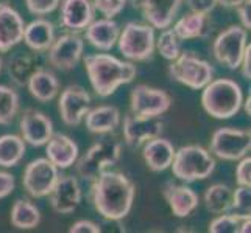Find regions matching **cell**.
<instances>
[{
	"mask_svg": "<svg viewBox=\"0 0 251 233\" xmlns=\"http://www.w3.org/2000/svg\"><path fill=\"white\" fill-rule=\"evenodd\" d=\"M136 185L120 171L106 169L92 180L91 199L94 209L106 221L119 222L133 209Z\"/></svg>",
	"mask_w": 251,
	"mask_h": 233,
	"instance_id": "cell-1",
	"label": "cell"
},
{
	"mask_svg": "<svg viewBox=\"0 0 251 233\" xmlns=\"http://www.w3.org/2000/svg\"><path fill=\"white\" fill-rule=\"evenodd\" d=\"M84 67L94 92L101 98L111 97L120 85L129 84L136 78V65L120 61L108 53H92L84 58Z\"/></svg>",
	"mask_w": 251,
	"mask_h": 233,
	"instance_id": "cell-2",
	"label": "cell"
},
{
	"mask_svg": "<svg viewBox=\"0 0 251 233\" xmlns=\"http://www.w3.org/2000/svg\"><path fill=\"white\" fill-rule=\"evenodd\" d=\"M201 105L207 115L217 120H228L234 117L244 103V93L240 85L229 78L211 80L201 89Z\"/></svg>",
	"mask_w": 251,
	"mask_h": 233,
	"instance_id": "cell-3",
	"label": "cell"
},
{
	"mask_svg": "<svg viewBox=\"0 0 251 233\" xmlns=\"http://www.w3.org/2000/svg\"><path fill=\"white\" fill-rule=\"evenodd\" d=\"M172 172L181 182H197L209 177L215 169L214 155L198 145H187L175 151Z\"/></svg>",
	"mask_w": 251,
	"mask_h": 233,
	"instance_id": "cell-4",
	"label": "cell"
},
{
	"mask_svg": "<svg viewBox=\"0 0 251 233\" xmlns=\"http://www.w3.org/2000/svg\"><path fill=\"white\" fill-rule=\"evenodd\" d=\"M122 146L114 139H103L95 142L91 148L76 159V174L84 180L97 179L103 171L112 168L120 160Z\"/></svg>",
	"mask_w": 251,
	"mask_h": 233,
	"instance_id": "cell-5",
	"label": "cell"
},
{
	"mask_svg": "<svg viewBox=\"0 0 251 233\" xmlns=\"http://www.w3.org/2000/svg\"><path fill=\"white\" fill-rule=\"evenodd\" d=\"M169 73L175 81L194 90H201L214 80L212 65L197 56L194 51H181L178 58L170 61Z\"/></svg>",
	"mask_w": 251,
	"mask_h": 233,
	"instance_id": "cell-6",
	"label": "cell"
},
{
	"mask_svg": "<svg viewBox=\"0 0 251 233\" xmlns=\"http://www.w3.org/2000/svg\"><path fill=\"white\" fill-rule=\"evenodd\" d=\"M154 28L149 23L128 22L120 31L117 45L120 53L133 63L150 59L154 51Z\"/></svg>",
	"mask_w": 251,
	"mask_h": 233,
	"instance_id": "cell-7",
	"label": "cell"
},
{
	"mask_svg": "<svg viewBox=\"0 0 251 233\" xmlns=\"http://www.w3.org/2000/svg\"><path fill=\"white\" fill-rule=\"evenodd\" d=\"M247 39L248 30H245L242 25H231L215 38L212 44L214 58L229 70H236L240 65L242 56L248 45Z\"/></svg>",
	"mask_w": 251,
	"mask_h": 233,
	"instance_id": "cell-8",
	"label": "cell"
},
{
	"mask_svg": "<svg viewBox=\"0 0 251 233\" xmlns=\"http://www.w3.org/2000/svg\"><path fill=\"white\" fill-rule=\"evenodd\" d=\"M251 134L245 129L220 127L211 137V152L222 160L236 162L248 155Z\"/></svg>",
	"mask_w": 251,
	"mask_h": 233,
	"instance_id": "cell-9",
	"label": "cell"
},
{
	"mask_svg": "<svg viewBox=\"0 0 251 233\" xmlns=\"http://www.w3.org/2000/svg\"><path fill=\"white\" fill-rule=\"evenodd\" d=\"M59 177L58 168L47 157L31 160L24 169L22 185L31 197H46Z\"/></svg>",
	"mask_w": 251,
	"mask_h": 233,
	"instance_id": "cell-10",
	"label": "cell"
},
{
	"mask_svg": "<svg viewBox=\"0 0 251 233\" xmlns=\"http://www.w3.org/2000/svg\"><path fill=\"white\" fill-rule=\"evenodd\" d=\"M49 51V64L56 70L69 72L80 63L84 51V39L78 33H64L59 38H55Z\"/></svg>",
	"mask_w": 251,
	"mask_h": 233,
	"instance_id": "cell-11",
	"label": "cell"
},
{
	"mask_svg": "<svg viewBox=\"0 0 251 233\" xmlns=\"http://www.w3.org/2000/svg\"><path fill=\"white\" fill-rule=\"evenodd\" d=\"M129 106H131V114L134 115L161 117L170 109L172 98L162 89L150 87L147 84H137L131 90Z\"/></svg>",
	"mask_w": 251,
	"mask_h": 233,
	"instance_id": "cell-12",
	"label": "cell"
},
{
	"mask_svg": "<svg viewBox=\"0 0 251 233\" xmlns=\"http://www.w3.org/2000/svg\"><path fill=\"white\" fill-rule=\"evenodd\" d=\"M91 103L92 98L84 87L76 84L67 85L58 101V110L63 123L67 126H78L91 109Z\"/></svg>",
	"mask_w": 251,
	"mask_h": 233,
	"instance_id": "cell-13",
	"label": "cell"
},
{
	"mask_svg": "<svg viewBox=\"0 0 251 233\" xmlns=\"http://www.w3.org/2000/svg\"><path fill=\"white\" fill-rule=\"evenodd\" d=\"M124 139L131 148L141 146L154 137H159L164 129V122L161 117H141L129 114L124 118Z\"/></svg>",
	"mask_w": 251,
	"mask_h": 233,
	"instance_id": "cell-14",
	"label": "cell"
},
{
	"mask_svg": "<svg viewBox=\"0 0 251 233\" xmlns=\"http://www.w3.org/2000/svg\"><path fill=\"white\" fill-rule=\"evenodd\" d=\"M21 137L25 143L31 146H44L53 135V123L44 114L36 109H27L21 117Z\"/></svg>",
	"mask_w": 251,
	"mask_h": 233,
	"instance_id": "cell-15",
	"label": "cell"
},
{
	"mask_svg": "<svg viewBox=\"0 0 251 233\" xmlns=\"http://www.w3.org/2000/svg\"><path fill=\"white\" fill-rule=\"evenodd\" d=\"M51 209L59 214H71L81 202V187L78 179L74 176L58 177L56 184L50 191Z\"/></svg>",
	"mask_w": 251,
	"mask_h": 233,
	"instance_id": "cell-16",
	"label": "cell"
},
{
	"mask_svg": "<svg viewBox=\"0 0 251 233\" xmlns=\"http://www.w3.org/2000/svg\"><path fill=\"white\" fill-rule=\"evenodd\" d=\"M92 0H61L59 2V23L71 33L84 31L94 21Z\"/></svg>",
	"mask_w": 251,
	"mask_h": 233,
	"instance_id": "cell-17",
	"label": "cell"
},
{
	"mask_svg": "<svg viewBox=\"0 0 251 233\" xmlns=\"http://www.w3.org/2000/svg\"><path fill=\"white\" fill-rule=\"evenodd\" d=\"M25 22L8 2H0V53H6L24 39Z\"/></svg>",
	"mask_w": 251,
	"mask_h": 233,
	"instance_id": "cell-18",
	"label": "cell"
},
{
	"mask_svg": "<svg viewBox=\"0 0 251 233\" xmlns=\"http://www.w3.org/2000/svg\"><path fill=\"white\" fill-rule=\"evenodd\" d=\"M42 67L38 51H17L6 61V73L16 85L27 87L30 78Z\"/></svg>",
	"mask_w": 251,
	"mask_h": 233,
	"instance_id": "cell-19",
	"label": "cell"
},
{
	"mask_svg": "<svg viewBox=\"0 0 251 233\" xmlns=\"http://www.w3.org/2000/svg\"><path fill=\"white\" fill-rule=\"evenodd\" d=\"M47 159L59 169L75 165L78 159V145L66 134H53L46 143Z\"/></svg>",
	"mask_w": 251,
	"mask_h": 233,
	"instance_id": "cell-20",
	"label": "cell"
},
{
	"mask_svg": "<svg viewBox=\"0 0 251 233\" xmlns=\"http://www.w3.org/2000/svg\"><path fill=\"white\" fill-rule=\"evenodd\" d=\"M183 0H144L142 14L153 28H169L175 21Z\"/></svg>",
	"mask_w": 251,
	"mask_h": 233,
	"instance_id": "cell-21",
	"label": "cell"
},
{
	"mask_svg": "<svg viewBox=\"0 0 251 233\" xmlns=\"http://www.w3.org/2000/svg\"><path fill=\"white\" fill-rule=\"evenodd\" d=\"M142 149V157L149 169L154 172H161L170 168L173 157H175V146L167 139L162 137H154V139L145 142Z\"/></svg>",
	"mask_w": 251,
	"mask_h": 233,
	"instance_id": "cell-22",
	"label": "cell"
},
{
	"mask_svg": "<svg viewBox=\"0 0 251 233\" xmlns=\"http://www.w3.org/2000/svg\"><path fill=\"white\" fill-rule=\"evenodd\" d=\"M84 33H86V41H88L92 47L101 51H109L117 44L120 27L116 21L103 17V19H99V21H92L88 27H86Z\"/></svg>",
	"mask_w": 251,
	"mask_h": 233,
	"instance_id": "cell-23",
	"label": "cell"
},
{
	"mask_svg": "<svg viewBox=\"0 0 251 233\" xmlns=\"http://www.w3.org/2000/svg\"><path fill=\"white\" fill-rule=\"evenodd\" d=\"M164 197L172 213L178 218H187L198 207V194L187 185L167 184L164 188Z\"/></svg>",
	"mask_w": 251,
	"mask_h": 233,
	"instance_id": "cell-24",
	"label": "cell"
},
{
	"mask_svg": "<svg viewBox=\"0 0 251 233\" xmlns=\"http://www.w3.org/2000/svg\"><path fill=\"white\" fill-rule=\"evenodd\" d=\"M22 41L33 51H38V53L47 51L55 41L53 23L44 19V17H38V19H34L28 25H25Z\"/></svg>",
	"mask_w": 251,
	"mask_h": 233,
	"instance_id": "cell-25",
	"label": "cell"
},
{
	"mask_svg": "<svg viewBox=\"0 0 251 233\" xmlns=\"http://www.w3.org/2000/svg\"><path fill=\"white\" fill-rule=\"evenodd\" d=\"M86 127L92 134L105 135L114 131L120 125V110L116 106L103 105L94 109H89L84 115Z\"/></svg>",
	"mask_w": 251,
	"mask_h": 233,
	"instance_id": "cell-26",
	"label": "cell"
},
{
	"mask_svg": "<svg viewBox=\"0 0 251 233\" xmlns=\"http://www.w3.org/2000/svg\"><path fill=\"white\" fill-rule=\"evenodd\" d=\"M27 87L34 100H38L39 103H49L55 100V97L58 95L59 81L53 72L42 67L41 70H38L30 78Z\"/></svg>",
	"mask_w": 251,
	"mask_h": 233,
	"instance_id": "cell-27",
	"label": "cell"
},
{
	"mask_svg": "<svg viewBox=\"0 0 251 233\" xmlns=\"http://www.w3.org/2000/svg\"><path fill=\"white\" fill-rule=\"evenodd\" d=\"M172 30L181 41L203 38L209 30V14L190 11L189 14H184L181 19H178Z\"/></svg>",
	"mask_w": 251,
	"mask_h": 233,
	"instance_id": "cell-28",
	"label": "cell"
},
{
	"mask_svg": "<svg viewBox=\"0 0 251 233\" xmlns=\"http://www.w3.org/2000/svg\"><path fill=\"white\" fill-rule=\"evenodd\" d=\"M10 219L16 229L31 230L39 226L41 212L30 199H17L11 207Z\"/></svg>",
	"mask_w": 251,
	"mask_h": 233,
	"instance_id": "cell-29",
	"label": "cell"
},
{
	"mask_svg": "<svg viewBox=\"0 0 251 233\" xmlns=\"http://www.w3.org/2000/svg\"><path fill=\"white\" fill-rule=\"evenodd\" d=\"M25 151H27V143L24 142L21 135L16 134H5L0 135V167L11 168L19 163Z\"/></svg>",
	"mask_w": 251,
	"mask_h": 233,
	"instance_id": "cell-30",
	"label": "cell"
},
{
	"mask_svg": "<svg viewBox=\"0 0 251 233\" xmlns=\"http://www.w3.org/2000/svg\"><path fill=\"white\" fill-rule=\"evenodd\" d=\"M251 227V214H237V213H223L217 214L209 224L211 233H250Z\"/></svg>",
	"mask_w": 251,
	"mask_h": 233,
	"instance_id": "cell-31",
	"label": "cell"
},
{
	"mask_svg": "<svg viewBox=\"0 0 251 233\" xmlns=\"http://www.w3.org/2000/svg\"><path fill=\"white\" fill-rule=\"evenodd\" d=\"M232 190L225 184H214L206 190L204 205L206 210L212 214H223L231 212Z\"/></svg>",
	"mask_w": 251,
	"mask_h": 233,
	"instance_id": "cell-32",
	"label": "cell"
},
{
	"mask_svg": "<svg viewBox=\"0 0 251 233\" xmlns=\"http://www.w3.org/2000/svg\"><path fill=\"white\" fill-rule=\"evenodd\" d=\"M19 93L13 87L0 84V125H10L19 112Z\"/></svg>",
	"mask_w": 251,
	"mask_h": 233,
	"instance_id": "cell-33",
	"label": "cell"
},
{
	"mask_svg": "<svg viewBox=\"0 0 251 233\" xmlns=\"http://www.w3.org/2000/svg\"><path fill=\"white\" fill-rule=\"evenodd\" d=\"M154 47L158 48L159 55L167 59V61H173L175 58H178V55L181 53V39L175 34L170 27L161 30L159 38L154 41Z\"/></svg>",
	"mask_w": 251,
	"mask_h": 233,
	"instance_id": "cell-34",
	"label": "cell"
},
{
	"mask_svg": "<svg viewBox=\"0 0 251 233\" xmlns=\"http://www.w3.org/2000/svg\"><path fill=\"white\" fill-rule=\"evenodd\" d=\"M231 212L237 214H251V190L250 187H240L232 190V204H231Z\"/></svg>",
	"mask_w": 251,
	"mask_h": 233,
	"instance_id": "cell-35",
	"label": "cell"
},
{
	"mask_svg": "<svg viewBox=\"0 0 251 233\" xmlns=\"http://www.w3.org/2000/svg\"><path fill=\"white\" fill-rule=\"evenodd\" d=\"M126 3V0H92L94 10L99 11L101 16L108 17V19L119 16L125 10Z\"/></svg>",
	"mask_w": 251,
	"mask_h": 233,
	"instance_id": "cell-36",
	"label": "cell"
},
{
	"mask_svg": "<svg viewBox=\"0 0 251 233\" xmlns=\"http://www.w3.org/2000/svg\"><path fill=\"white\" fill-rule=\"evenodd\" d=\"M61 0H25L28 11L34 16H47L59 6Z\"/></svg>",
	"mask_w": 251,
	"mask_h": 233,
	"instance_id": "cell-37",
	"label": "cell"
},
{
	"mask_svg": "<svg viewBox=\"0 0 251 233\" xmlns=\"http://www.w3.org/2000/svg\"><path fill=\"white\" fill-rule=\"evenodd\" d=\"M236 180L240 187H251V157L245 155L239 160L236 168Z\"/></svg>",
	"mask_w": 251,
	"mask_h": 233,
	"instance_id": "cell-38",
	"label": "cell"
},
{
	"mask_svg": "<svg viewBox=\"0 0 251 233\" xmlns=\"http://www.w3.org/2000/svg\"><path fill=\"white\" fill-rule=\"evenodd\" d=\"M186 3L192 13L211 14L219 5V0H186Z\"/></svg>",
	"mask_w": 251,
	"mask_h": 233,
	"instance_id": "cell-39",
	"label": "cell"
},
{
	"mask_svg": "<svg viewBox=\"0 0 251 233\" xmlns=\"http://www.w3.org/2000/svg\"><path fill=\"white\" fill-rule=\"evenodd\" d=\"M69 232L71 233H100L101 229L97 222L89 221V219H80L72 224Z\"/></svg>",
	"mask_w": 251,
	"mask_h": 233,
	"instance_id": "cell-40",
	"label": "cell"
},
{
	"mask_svg": "<svg viewBox=\"0 0 251 233\" xmlns=\"http://www.w3.org/2000/svg\"><path fill=\"white\" fill-rule=\"evenodd\" d=\"M14 176L6 171H0V199H5L6 196H10L14 191Z\"/></svg>",
	"mask_w": 251,
	"mask_h": 233,
	"instance_id": "cell-41",
	"label": "cell"
},
{
	"mask_svg": "<svg viewBox=\"0 0 251 233\" xmlns=\"http://www.w3.org/2000/svg\"><path fill=\"white\" fill-rule=\"evenodd\" d=\"M236 10H237L242 27H244L245 30H251V0L242 2Z\"/></svg>",
	"mask_w": 251,
	"mask_h": 233,
	"instance_id": "cell-42",
	"label": "cell"
},
{
	"mask_svg": "<svg viewBox=\"0 0 251 233\" xmlns=\"http://www.w3.org/2000/svg\"><path fill=\"white\" fill-rule=\"evenodd\" d=\"M240 73L245 80H251V45L248 44L245 51H244V56H242V61H240Z\"/></svg>",
	"mask_w": 251,
	"mask_h": 233,
	"instance_id": "cell-43",
	"label": "cell"
},
{
	"mask_svg": "<svg viewBox=\"0 0 251 233\" xmlns=\"http://www.w3.org/2000/svg\"><path fill=\"white\" fill-rule=\"evenodd\" d=\"M242 2H245V0H219V5L225 8H237Z\"/></svg>",
	"mask_w": 251,
	"mask_h": 233,
	"instance_id": "cell-44",
	"label": "cell"
},
{
	"mask_svg": "<svg viewBox=\"0 0 251 233\" xmlns=\"http://www.w3.org/2000/svg\"><path fill=\"white\" fill-rule=\"evenodd\" d=\"M128 3H131V6L134 8V10H141L142 8V3H144V0H126Z\"/></svg>",
	"mask_w": 251,
	"mask_h": 233,
	"instance_id": "cell-45",
	"label": "cell"
},
{
	"mask_svg": "<svg viewBox=\"0 0 251 233\" xmlns=\"http://www.w3.org/2000/svg\"><path fill=\"white\" fill-rule=\"evenodd\" d=\"M250 103H251V97H250V95H248V98H247V100H245L244 103H242V105H244V109H245V112H247L248 115L251 114V109H250V106H251V105H250Z\"/></svg>",
	"mask_w": 251,
	"mask_h": 233,
	"instance_id": "cell-46",
	"label": "cell"
},
{
	"mask_svg": "<svg viewBox=\"0 0 251 233\" xmlns=\"http://www.w3.org/2000/svg\"><path fill=\"white\" fill-rule=\"evenodd\" d=\"M2 70H3V58L0 56V73H2Z\"/></svg>",
	"mask_w": 251,
	"mask_h": 233,
	"instance_id": "cell-47",
	"label": "cell"
}]
</instances>
